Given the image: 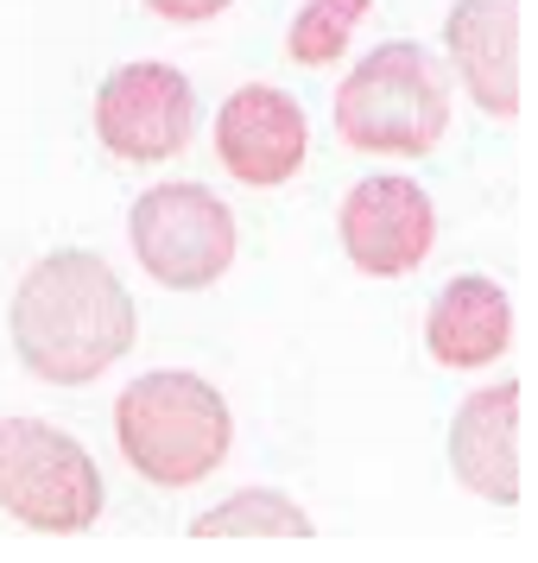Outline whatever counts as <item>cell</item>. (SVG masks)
Segmentation results:
<instances>
[{
  "label": "cell",
  "instance_id": "6da1fadb",
  "mask_svg": "<svg viewBox=\"0 0 538 563\" xmlns=\"http://www.w3.org/2000/svg\"><path fill=\"white\" fill-rule=\"evenodd\" d=\"M13 349L45 386H89L133 349L140 310L121 273L89 247H57L13 291Z\"/></svg>",
  "mask_w": 538,
  "mask_h": 563
},
{
  "label": "cell",
  "instance_id": "7a4b0ae2",
  "mask_svg": "<svg viewBox=\"0 0 538 563\" xmlns=\"http://www.w3.org/2000/svg\"><path fill=\"white\" fill-rule=\"evenodd\" d=\"M114 443L153 487H197L234 450L229 399L190 367L140 374L114 399Z\"/></svg>",
  "mask_w": 538,
  "mask_h": 563
},
{
  "label": "cell",
  "instance_id": "3957f363",
  "mask_svg": "<svg viewBox=\"0 0 538 563\" xmlns=\"http://www.w3.org/2000/svg\"><path fill=\"white\" fill-rule=\"evenodd\" d=\"M336 133L367 158H425L450 133V82L425 45L386 38L336 89Z\"/></svg>",
  "mask_w": 538,
  "mask_h": 563
},
{
  "label": "cell",
  "instance_id": "277c9868",
  "mask_svg": "<svg viewBox=\"0 0 538 563\" xmlns=\"http://www.w3.org/2000/svg\"><path fill=\"white\" fill-rule=\"evenodd\" d=\"M0 512L26 532H89L102 519V468L70 431L45 418H0Z\"/></svg>",
  "mask_w": 538,
  "mask_h": 563
},
{
  "label": "cell",
  "instance_id": "5b68a950",
  "mask_svg": "<svg viewBox=\"0 0 538 563\" xmlns=\"http://www.w3.org/2000/svg\"><path fill=\"white\" fill-rule=\"evenodd\" d=\"M128 241L165 291H209L241 254V222L204 184H153L128 209Z\"/></svg>",
  "mask_w": 538,
  "mask_h": 563
},
{
  "label": "cell",
  "instance_id": "8992f818",
  "mask_svg": "<svg viewBox=\"0 0 538 563\" xmlns=\"http://www.w3.org/2000/svg\"><path fill=\"white\" fill-rule=\"evenodd\" d=\"M197 133V89L172 64H121L96 89V140L128 165H158L178 158Z\"/></svg>",
  "mask_w": 538,
  "mask_h": 563
},
{
  "label": "cell",
  "instance_id": "52a82bcc",
  "mask_svg": "<svg viewBox=\"0 0 538 563\" xmlns=\"http://www.w3.org/2000/svg\"><path fill=\"white\" fill-rule=\"evenodd\" d=\"M342 254L367 279H406L425 266L437 247V203L425 197V184L399 178V172H374L342 197Z\"/></svg>",
  "mask_w": 538,
  "mask_h": 563
},
{
  "label": "cell",
  "instance_id": "ba28073f",
  "mask_svg": "<svg viewBox=\"0 0 538 563\" xmlns=\"http://www.w3.org/2000/svg\"><path fill=\"white\" fill-rule=\"evenodd\" d=\"M305 153H310L305 108L285 89H273V82H248V89H234L229 102L216 108V158H222L229 178L273 190V184L298 178Z\"/></svg>",
  "mask_w": 538,
  "mask_h": 563
},
{
  "label": "cell",
  "instance_id": "9c48e42d",
  "mask_svg": "<svg viewBox=\"0 0 538 563\" xmlns=\"http://www.w3.org/2000/svg\"><path fill=\"white\" fill-rule=\"evenodd\" d=\"M443 52L482 114H519V0H457L443 20Z\"/></svg>",
  "mask_w": 538,
  "mask_h": 563
},
{
  "label": "cell",
  "instance_id": "30bf717a",
  "mask_svg": "<svg viewBox=\"0 0 538 563\" xmlns=\"http://www.w3.org/2000/svg\"><path fill=\"white\" fill-rule=\"evenodd\" d=\"M450 468L469 494L494 507H519V380H494L457 406Z\"/></svg>",
  "mask_w": 538,
  "mask_h": 563
},
{
  "label": "cell",
  "instance_id": "8fae6325",
  "mask_svg": "<svg viewBox=\"0 0 538 563\" xmlns=\"http://www.w3.org/2000/svg\"><path fill=\"white\" fill-rule=\"evenodd\" d=\"M513 342V305L507 291L482 273H462L431 298L425 317V349L437 367H494Z\"/></svg>",
  "mask_w": 538,
  "mask_h": 563
},
{
  "label": "cell",
  "instance_id": "7c38bea8",
  "mask_svg": "<svg viewBox=\"0 0 538 563\" xmlns=\"http://www.w3.org/2000/svg\"><path fill=\"white\" fill-rule=\"evenodd\" d=\"M234 532H273V538H310L317 526L305 519L298 500H285L273 487H248L229 494L222 507H209L204 519H190V538H234Z\"/></svg>",
  "mask_w": 538,
  "mask_h": 563
},
{
  "label": "cell",
  "instance_id": "4fadbf2b",
  "mask_svg": "<svg viewBox=\"0 0 538 563\" xmlns=\"http://www.w3.org/2000/svg\"><path fill=\"white\" fill-rule=\"evenodd\" d=\"M367 7H374V0H305V7L292 13V32H285V57L305 64V70L336 64V57L349 52L355 26L367 20Z\"/></svg>",
  "mask_w": 538,
  "mask_h": 563
},
{
  "label": "cell",
  "instance_id": "5bb4252c",
  "mask_svg": "<svg viewBox=\"0 0 538 563\" xmlns=\"http://www.w3.org/2000/svg\"><path fill=\"white\" fill-rule=\"evenodd\" d=\"M158 20H172V26H197V20H216V13H229V0H146Z\"/></svg>",
  "mask_w": 538,
  "mask_h": 563
}]
</instances>
